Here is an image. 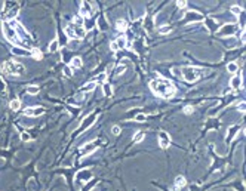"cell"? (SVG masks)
Returning <instances> with one entry per match:
<instances>
[{
    "mask_svg": "<svg viewBox=\"0 0 246 191\" xmlns=\"http://www.w3.org/2000/svg\"><path fill=\"white\" fill-rule=\"evenodd\" d=\"M150 89L154 95L160 98H172L176 93V87L174 86L172 82L166 79H156L150 82Z\"/></svg>",
    "mask_w": 246,
    "mask_h": 191,
    "instance_id": "6da1fadb",
    "label": "cell"
},
{
    "mask_svg": "<svg viewBox=\"0 0 246 191\" xmlns=\"http://www.w3.org/2000/svg\"><path fill=\"white\" fill-rule=\"evenodd\" d=\"M9 107H10V110L18 111V110L21 108V101H19V99H12L10 104H9Z\"/></svg>",
    "mask_w": 246,
    "mask_h": 191,
    "instance_id": "ffe728a7",
    "label": "cell"
},
{
    "mask_svg": "<svg viewBox=\"0 0 246 191\" xmlns=\"http://www.w3.org/2000/svg\"><path fill=\"white\" fill-rule=\"evenodd\" d=\"M237 70H239V65L236 62H228L227 64V71L228 73H237Z\"/></svg>",
    "mask_w": 246,
    "mask_h": 191,
    "instance_id": "7402d4cb",
    "label": "cell"
},
{
    "mask_svg": "<svg viewBox=\"0 0 246 191\" xmlns=\"http://www.w3.org/2000/svg\"><path fill=\"white\" fill-rule=\"evenodd\" d=\"M80 12H82V18L85 19V16L86 18H89L90 16V14H92V8H90V3H88V2H83L82 3V9H80Z\"/></svg>",
    "mask_w": 246,
    "mask_h": 191,
    "instance_id": "8fae6325",
    "label": "cell"
},
{
    "mask_svg": "<svg viewBox=\"0 0 246 191\" xmlns=\"http://www.w3.org/2000/svg\"><path fill=\"white\" fill-rule=\"evenodd\" d=\"M102 91H104V95H105V96H111V95H113V87H111L108 83L102 85Z\"/></svg>",
    "mask_w": 246,
    "mask_h": 191,
    "instance_id": "44dd1931",
    "label": "cell"
},
{
    "mask_svg": "<svg viewBox=\"0 0 246 191\" xmlns=\"http://www.w3.org/2000/svg\"><path fill=\"white\" fill-rule=\"evenodd\" d=\"M145 120H147V116H145V114H142V113H139V114L135 116V122H138V123H142Z\"/></svg>",
    "mask_w": 246,
    "mask_h": 191,
    "instance_id": "d6a6232c",
    "label": "cell"
},
{
    "mask_svg": "<svg viewBox=\"0 0 246 191\" xmlns=\"http://www.w3.org/2000/svg\"><path fill=\"white\" fill-rule=\"evenodd\" d=\"M85 24V19L80 16V15H77L76 18H74V25H83Z\"/></svg>",
    "mask_w": 246,
    "mask_h": 191,
    "instance_id": "e575fe53",
    "label": "cell"
},
{
    "mask_svg": "<svg viewBox=\"0 0 246 191\" xmlns=\"http://www.w3.org/2000/svg\"><path fill=\"white\" fill-rule=\"evenodd\" d=\"M230 86L233 89H239L242 86V77H240V76H234V77L230 80Z\"/></svg>",
    "mask_w": 246,
    "mask_h": 191,
    "instance_id": "2e32d148",
    "label": "cell"
},
{
    "mask_svg": "<svg viewBox=\"0 0 246 191\" xmlns=\"http://www.w3.org/2000/svg\"><path fill=\"white\" fill-rule=\"evenodd\" d=\"M95 86H96L95 82H89L88 85H85V86L80 89V92H83V93H86V92H92L94 89H95Z\"/></svg>",
    "mask_w": 246,
    "mask_h": 191,
    "instance_id": "e0dca14e",
    "label": "cell"
},
{
    "mask_svg": "<svg viewBox=\"0 0 246 191\" xmlns=\"http://www.w3.org/2000/svg\"><path fill=\"white\" fill-rule=\"evenodd\" d=\"M172 74L175 76V77H178V79L183 77V76H181V68H178V67H174V68H172Z\"/></svg>",
    "mask_w": 246,
    "mask_h": 191,
    "instance_id": "74e56055",
    "label": "cell"
},
{
    "mask_svg": "<svg viewBox=\"0 0 246 191\" xmlns=\"http://www.w3.org/2000/svg\"><path fill=\"white\" fill-rule=\"evenodd\" d=\"M21 139L27 142V141H30V139H31V135H30L28 132H22V133H21Z\"/></svg>",
    "mask_w": 246,
    "mask_h": 191,
    "instance_id": "d590c367",
    "label": "cell"
},
{
    "mask_svg": "<svg viewBox=\"0 0 246 191\" xmlns=\"http://www.w3.org/2000/svg\"><path fill=\"white\" fill-rule=\"evenodd\" d=\"M185 184H187L185 178L179 175V176H176V178H175V185H174V188H175V190H179V188H183Z\"/></svg>",
    "mask_w": 246,
    "mask_h": 191,
    "instance_id": "9a60e30c",
    "label": "cell"
},
{
    "mask_svg": "<svg viewBox=\"0 0 246 191\" xmlns=\"http://www.w3.org/2000/svg\"><path fill=\"white\" fill-rule=\"evenodd\" d=\"M236 132H239V126H231L230 129H228V133H230V136H228V142L233 139V136L236 135Z\"/></svg>",
    "mask_w": 246,
    "mask_h": 191,
    "instance_id": "484cf974",
    "label": "cell"
},
{
    "mask_svg": "<svg viewBox=\"0 0 246 191\" xmlns=\"http://www.w3.org/2000/svg\"><path fill=\"white\" fill-rule=\"evenodd\" d=\"M65 34L70 37V39H74V30H73V24H68L67 27H65Z\"/></svg>",
    "mask_w": 246,
    "mask_h": 191,
    "instance_id": "d4e9b609",
    "label": "cell"
},
{
    "mask_svg": "<svg viewBox=\"0 0 246 191\" xmlns=\"http://www.w3.org/2000/svg\"><path fill=\"white\" fill-rule=\"evenodd\" d=\"M184 113H185V114H193V113H194V108L188 105V107H185V108H184Z\"/></svg>",
    "mask_w": 246,
    "mask_h": 191,
    "instance_id": "7bdbcfd3",
    "label": "cell"
},
{
    "mask_svg": "<svg viewBox=\"0 0 246 191\" xmlns=\"http://www.w3.org/2000/svg\"><path fill=\"white\" fill-rule=\"evenodd\" d=\"M206 22H208V28H209L211 31H215V30H216V21H214V19H206Z\"/></svg>",
    "mask_w": 246,
    "mask_h": 191,
    "instance_id": "1f68e13d",
    "label": "cell"
},
{
    "mask_svg": "<svg viewBox=\"0 0 246 191\" xmlns=\"http://www.w3.org/2000/svg\"><path fill=\"white\" fill-rule=\"evenodd\" d=\"M95 150H96V144L95 142H89L85 147H82V154L83 156H89L90 153H94Z\"/></svg>",
    "mask_w": 246,
    "mask_h": 191,
    "instance_id": "4fadbf2b",
    "label": "cell"
},
{
    "mask_svg": "<svg viewBox=\"0 0 246 191\" xmlns=\"http://www.w3.org/2000/svg\"><path fill=\"white\" fill-rule=\"evenodd\" d=\"M142 139H144V132H136L135 133V136H134V142L135 144H138V142H141Z\"/></svg>",
    "mask_w": 246,
    "mask_h": 191,
    "instance_id": "f546056e",
    "label": "cell"
},
{
    "mask_svg": "<svg viewBox=\"0 0 246 191\" xmlns=\"http://www.w3.org/2000/svg\"><path fill=\"white\" fill-rule=\"evenodd\" d=\"M172 31V27H169V25H162V27H159V33L160 34H167Z\"/></svg>",
    "mask_w": 246,
    "mask_h": 191,
    "instance_id": "f1b7e54d",
    "label": "cell"
},
{
    "mask_svg": "<svg viewBox=\"0 0 246 191\" xmlns=\"http://www.w3.org/2000/svg\"><path fill=\"white\" fill-rule=\"evenodd\" d=\"M110 50H113V52H116V50H119V47H117V43H116V40L110 42Z\"/></svg>",
    "mask_w": 246,
    "mask_h": 191,
    "instance_id": "f35d334b",
    "label": "cell"
},
{
    "mask_svg": "<svg viewBox=\"0 0 246 191\" xmlns=\"http://www.w3.org/2000/svg\"><path fill=\"white\" fill-rule=\"evenodd\" d=\"M2 71L8 76H22V74H25V67L21 62L10 59V61H6L2 65Z\"/></svg>",
    "mask_w": 246,
    "mask_h": 191,
    "instance_id": "7a4b0ae2",
    "label": "cell"
},
{
    "mask_svg": "<svg viewBox=\"0 0 246 191\" xmlns=\"http://www.w3.org/2000/svg\"><path fill=\"white\" fill-rule=\"evenodd\" d=\"M111 133L113 135H120V127L119 126H113L111 127Z\"/></svg>",
    "mask_w": 246,
    "mask_h": 191,
    "instance_id": "ab89813d",
    "label": "cell"
},
{
    "mask_svg": "<svg viewBox=\"0 0 246 191\" xmlns=\"http://www.w3.org/2000/svg\"><path fill=\"white\" fill-rule=\"evenodd\" d=\"M90 178H92V170L90 169H83V170H79L74 176V181L77 184H82V182H88L90 181Z\"/></svg>",
    "mask_w": 246,
    "mask_h": 191,
    "instance_id": "5b68a950",
    "label": "cell"
},
{
    "mask_svg": "<svg viewBox=\"0 0 246 191\" xmlns=\"http://www.w3.org/2000/svg\"><path fill=\"white\" fill-rule=\"evenodd\" d=\"M62 73L67 76V77H71L73 76V68L70 67V65H64V68H62Z\"/></svg>",
    "mask_w": 246,
    "mask_h": 191,
    "instance_id": "4dcf8cb0",
    "label": "cell"
},
{
    "mask_svg": "<svg viewBox=\"0 0 246 191\" xmlns=\"http://www.w3.org/2000/svg\"><path fill=\"white\" fill-rule=\"evenodd\" d=\"M245 108H246V102H240V104L237 105V110H239V111H240L242 114L245 113Z\"/></svg>",
    "mask_w": 246,
    "mask_h": 191,
    "instance_id": "60d3db41",
    "label": "cell"
},
{
    "mask_svg": "<svg viewBox=\"0 0 246 191\" xmlns=\"http://www.w3.org/2000/svg\"><path fill=\"white\" fill-rule=\"evenodd\" d=\"M184 18L188 22H197V21H203V15H200L199 12H194V10H188L187 14L184 15Z\"/></svg>",
    "mask_w": 246,
    "mask_h": 191,
    "instance_id": "9c48e42d",
    "label": "cell"
},
{
    "mask_svg": "<svg viewBox=\"0 0 246 191\" xmlns=\"http://www.w3.org/2000/svg\"><path fill=\"white\" fill-rule=\"evenodd\" d=\"M73 30H74V36L77 37V39H82V37H85L86 34V30L83 25H74L73 24Z\"/></svg>",
    "mask_w": 246,
    "mask_h": 191,
    "instance_id": "5bb4252c",
    "label": "cell"
},
{
    "mask_svg": "<svg viewBox=\"0 0 246 191\" xmlns=\"http://www.w3.org/2000/svg\"><path fill=\"white\" fill-rule=\"evenodd\" d=\"M159 145H160V148H163V150H166V148L171 147V136L167 135L166 132H163V131L159 133Z\"/></svg>",
    "mask_w": 246,
    "mask_h": 191,
    "instance_id": "8992f818",
    "label": "cell"
},
{
    "mask_svg": "<svg viewBox=\"0 0 246 191\" xmlns=\"http://www.w3.org/2000/svg\"><path fill=\"white\" fill-rule=\"evenodd\" d=\"M176 6H178L179 9H184V8L187 6V2H185V0H181V2H176Z\"/></svg>",
    "mask_w": 246,
    "mask_h": 191,
    "instance_id": "b9f144b4",
    "label": "cell"
},
{
    "mask_svg": "<svg viewBox=\"0 0 246 191\" xmlns=\"http://www.w3.org/2000/svg\"><path fill=\"white\" fill-rule=\"evenodd\" d=\"M203 74H205V71L199 67H185V68L181 70V76H183L187 82H196Z\"/></svg>",
    "mask_w": 246,
    "mask_h": 191,
    "instance_id": "3957f363",
    "label": "cell"
},
{
    "mask_svg": "<svg viewBox=\"0 0 246 191\" xmlns=\"http://www.w3.org/2000/svg\"><path fill=\"white\" fill-rule=\"evenodd\" d=\"M12 54L18 55V56H28V55H31L30 50H25V49L21 47V46H14V47H12Z\"/></svg>",
    "mask_w": 246,
    "mask_h": 191,
    "instance_id": "7c38bea8",
    "label": "cell"
},
{
    "mask_svg": "<svg viewBox=\"0 0 246 191\" xmlns=\"http://www.w3.org/2000/svg\"><path fill=\"white\" fill-rule=\"evenodd\" d=\"M236 31H237V25L236 24H227V25H224V27H221L219 34H223V36H233Z\"/></svg>",
    "mask_w": 246,
    "mask_h": 191,
    "instance_id": "ba28073f",
    "label": "cell"
},
{
    "mask_svg": "<svg viewBox=\"0 0 246 191\" xmlns=\"http://www.w3.org/2000/svg\"><path fill=\"white\" fill-rule=\"evenodd\" d=\"M105 79H107V74H105V73H102V74H99V77H98V79H95L94 82H95V83H96V82H99V83L104 85V83H105Z\"/></svg>",
    "mask_w": 246,
    "mask_h": 191,
    "instance_id": "836d02e7",
    "label": "cell"
},
{
    "mask_svg": "<svg viewBox=\"0 0 246 191\" xmlns=\"http://www.w3.org/2000/svg\"><path fill=\"white\" fill-rule=\"evenodd\" d=\"M116 43H117V47L119 49H123V47H126V37H119L117 40H116Z\"/></svg>",
    "mask_w": 246,
    "mask_h": 191,
    "instance_id": "83f0119b",
    "label": "cell"
},
{
    "mask_svg": "<svg viewBox=\"0 0 246 191\" xmlns=\"http://www.w3.org/2000/svg\"><path fill=\"white\" fill-rule=\"evenodd\" d=\"M125 70H126V67H125V65L117 67V70H116V74H123V73H125Z\"/></svg>",
    "mask_w": 246,
    "mask_h": 191,
    "instance_id": "ee69618b",
    "label": "cell"
},
{
    "mask_svg": "<svg viewBox=\"0 0 246 191\" xmlns=\"http://www.w3.org/2000/svg\"><path fill=\"white\" fill-rule=\"evenodd\" d=\"M31 56H33L34 59H39V61H40V59L43 58V54H42L39 49H33V50H31Z\"/></svg>",
    "mask_w": 246,
    "mask_h": 191,
    "instance_id": "4316f807",
    "label": "cell"
},
{
    "mask_svg": "<svg viewBox=\"0 0 246 191\" xmlns=\"http://www.w3.org/2000/svg\"><path fill=\"white\" fill-rule=\"evenodd\" d=\"M96 117H98V113H92L89 117H86V120H85V123L80 126V131H86L88 127H90L94 123H95V120H96Z\"/></svg>",
    "mask_w": 246,
    "mask_h": 191,
    "instance_id": "30bf717a",
    "label": "cell"
},
{
    "mask_svg": "<svg viewBox=\"0 0 246 191\" xmlns=\"http://www.w3.org/2000/svg\"><path fill=\"white\" fill-rule=\"evenodd\" d=\"M83 65V62H82V58H79V56H74L73 59H71V68H80Z\"/></svg>",
    "mask_w": 246,
    "mask_h": 191,
    "instance_id": "d6986e66",
    "label": "cell"
},
{
    "mask_svg": "<svg viewBox=\"0 0 246 191\" xmlns=\"http://www.w3.org/2000/svg\"><path fill=\"white\" fill-rule=\"evenodd\" d=\"M58 47H59V42L55 39V40H52L49 43V52H57Z\"/></svg>",
    "mask_w": 246,
    "mask_h": 191,
    "instance_id": "603a6c76",
    "label": "cell"
},
{
    "mask_svg": "<svg viewBox=\"0 0 246 191\" xmlns=\"http://www.w3.org/2000/svg\"><path fill=\"white\" fill-rule=\"evenodd\" d=\"M6 91V85H5V82L0 79V92H5Z\"/></svg>",
    "mask_w": 246,
    "mask_h": 191,
    "instance_id": "f6af8a7d",
    "label": "cell"
},
{
    "mask_svg": "<svg viewBox=\"0 0 246 191\" xmlns=\"http://www.w3.org/2000/svg\"><path fill=\"white\" fill-rule=\"evenodd\" d=\"M2 30H3V36H5V39H6L8 42H10V43H18V36H17V31L14 30V27H12V25H10L8 21H5V22H3Z\"/></svg>",
    "mask_w": 246,
    "mask_h": 191,
    "instance_id": "277c9868",
    "label": "cell"
},
{
    "mask_svg": "<svg viewBox=\"0 0 246 191\" xmlns=\"http://www.w3.org/2000/svg\"><path fill=\"white\" fill-rule=\"evenodd\" d=\"M39 86H34V85H30L28 87H27V93H30V95H37L39 93Z\"/></svg>",
    "mask_w": 246,
    "mask_h": 191,
    "instance_id": "cb8c5ba5",
    "label": "cell"
},
{
    "mask_svg": "<svg viewBox=\"0 0 246 191\" xmlns=\"http://www.w3.org/2000/svg\"><path fill=\"white\" fill-rule=\"evenodd\" d=\"M127 28V22L123 21V19H119L117 22H116V30L117 31H126Z\"/></svg>",
    "mask_w": 246,
    "mask_h": 191,
    "instance_id": "ac0fdd59",
    "label": "cell"
},
{
    "mask_svg": "<svg viewBox=\"0 0 246 191\" xmlns=\"http://www.w3.org/2000/svg\"><path fill=\"white\" fill-rule=\"evenodd\" d=\"M43 113H45L43 107H28V108H25V116H28V117H39V116H42Z\"/></svg>",
    "mask_w": 246,
    "mask_h": 191,
    "instance_id": "52a82bcc",
    "label": "cell"
},
{
    "mask_svg": "<svg viewBox=\"0 0 246 191\" xmlns=\"http://www.w3.org/2000/svg\"><path fill=\"white\" fill-rule=\"evenodd\" d=\"M231 12H233V14H236V15H239V14L243 12V9L240 6H231Z\"/></svg>",
    "mask_w": 246,
    "mask_h": 191,
    "instance_id": "8d00e7d4",
    "label": "cell"
}]
</instances>
